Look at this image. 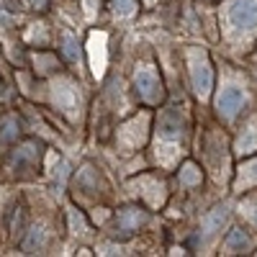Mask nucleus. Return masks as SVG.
Returning a JSON list of instances; mask_svg holds the SVG:
<instances>
[{
    "label": "nucleus",
    "mask_w": 257,
    "mask_h": 257,
    "mask_svg": "<svg viewBox=\"0 0 257 257\" xmlns=\"http://www.w3.org/2000/svg\"><path fill=\"white\" fill-rule=\"evenodd\" d=\"M64 54H67L70 59H75V41L72 39H64Z\"/></svg>",
    "instance_id": "19"
},
{
    "label": "nucleus",
    "mask_w": 257,
    "mask_h": 257,
    "mask_svg": "<svg viewBox=\"0 0 257 257\" xmlns=\"http://www.w3.org/2000/svg\"><path fill=\"white\" fill-rule=\"evenodd\" d=\"M144 221H147V213H144L139 206H123V208L116 213V231H121L123 237H126V234L137 231Z\"/></svg>",
    "instance_id": "9"
},
{
    "label": "nucleus",
    "mask_w": 257,
    "mask_h": 257,
    "mask_svg": "<svg viewBox=\"0 0 257 257\" xmlns=\"http://www.w3.org/2000/svg\"><path fill=\"white\" fill-rule=\"evenodd\" d=\"M18 134V123H16V118H3V123H0V139L3 142H8V139H13Z\"/></svg>",
    "instance_id": "15"
},
{
    "label": "nucleus",
    "mask_w": 257,
    "mask_h": 257,
    "mask_svg": "<svg viewBox=\"0 0 257 257\" xmlns=\"http://www.w3.org/2000/svg\"><path fill=\"white\" fill-rule=\"evenodd\" d=\"M134 88H137V95L149 105H157L165 98L162 80H160V75H157V70L152 67V64H142V67L134 72Z\"/></svg>",
    "instance_id": "4"
},
{
    "label": "nucleus",
    "mask_w": 257,
    "mask_h": 257,
    "mask_svg": "<svg viewBox=\"0 0 257 257\" xmlns=\"http://www.w3.org/2000/svg\"><path fill=\"white\" fill-rule=\"evenodd\" d=\"M26 8H31V11H39V13H44L47 8H49V0H21Z\"/></svg>",
    "instance_id": "17"
},
{
    "label": "nucleus",
    "mask_w": 257,
    "mask_h": 257,
    "mask_svg": "<svg viewBox=\"0 0 257 257\" xmlns=\"http://www.w3.org/2000/svg\"><path fill=\"white\" fill-rule=\"evenodd\" d=\"M132 188H134V193H139L142 198H147L149 201V206H160L162 201H165V183L160 180V178H155V175H142V178H137L134 183H132Z\"/></svg>",
    "instance_id": "6"
},
{
    "label": "nucleus",
    "mask_w": 257,
    "mask_h": 257,
    "mask_svg": "<svg viewBox=\"0 0 257 257\" xmlns=\"http://www.w3.org/2000/svg\"><path fill=\"white\" fill-rule=\"evenodd\" d=\"M36 62L41 64V67H39V72H41V75H47V72H52V70L57 67V59H54L52 54H39V57H36Z\"/></svg>",
    "instance_id": "16"
},
{
    "label": "nucleus",
    "mask_w": 257,
    "mask_h": 257,
    "mask_svg": "<svg viewBox=\"0 0 257 257\" xmlns=\"http://www.w3.org/2000/svg\"><path fill=\"white\" fill-rule=\"evenodd\" d=\"M111 8L118 16H134L137 13V0H111Z\"/></svg>",
    "instance_id": "14"
},
{
    "label": "nucleus",
    "mask_w": 257,
    "mask_h": 257,
    "mask_svg": "<svg viewBox=\"0 0 257 257\" xmlns=\"http://www.w3.org/2000/svg\"><path fill=\"white\" fill-rule=\"evenodd\" d=\"M237 152L239 155H249V152H257V118H252L237 139Z\"/></svg>",
    "instance_id": "11"
},
{
    "label": "nucleus",
    "mask_w": 257,
    "mask_h": 257,
    "mask_svg": "<svg viewBox=\"0 0 257 257\" xmlns=\"http://www.w3.org/2000/svg\"><path fill=\"white\" fill-rule=\"evenodd\" d=\"M249 247V237L242 231V229H231L229 239L224 242V254H234V252H242Z\"/></svg>",
    "instance_id": "13"
},
{
    "label": "nucleus",
    "mask_w": 257,
    "mask_h": 257,
    "mask_svg": "<svg viewBox=\"0 0 257 257\" xmlns=\"http://www.w3.org/2000/svg\"><path fill=\"white\" fill-rule=\"evenodd\" d=\"M144 3H147V6H152V3H155V0H144Z\"/></svg>",
    "instance_id": "20"
},
{
    "label": "nucleus",
    "mask_w": 257,
    "mask_h": 257,
    "mask_svg": "<svg viewBox=\"0 0 257 257\" xmlns=\"http://www.w3.org/2000/svg\"><path fill=\"white\" fill-rule=\"evenodd\" d=\"M147 128H149V116L142 113V116H134L128 123L121 126V132H118V139L123 142L126 149H139L147 139Z\"/></svg>",
    "instance_id": "5"
},
{
    "label": "nucleus",
    "mask_w": 257,
    "mask_h": 257,
    "mask_svg": "<svg viewBox=\"0 0 257 257\" xmlns=\"http://www.w3.org/2000/svg\"><path fill=\"white\" fill-rule=\"evenodd\" d=\"M188 72H190V82H193L196 95L208 98L213 88V70H211L208 54L203 49H188Z\"/></svg>",
    "instance_id": "3"
},
{
    "label": "nucleus",
    "mask_w": 257,
    "mask_h": 257,
    "mask_svg": "<svg viewBox=\"0 0 257 257\" xmlns=\"http://www.w3.org/2000/svg\"><path fill=\"white\" fill-rule=\"evenodd\" d=\"M244 103V93L237 88V85H229V88H224L219 95H216V111L221 118H234L239 113Z\"/></svg>",
    "instance_id": "8"
},
{
    "label": "nucleus",
    "mask_w": 257,
    "mask_h": 257,
    "mask_svg": "<svg viewBox=\"0 0 257 257\" xmlns=\"http://www.w3.org/2000/svg\"><path fill=\"white\" fill-rule=\"evenodd\" d=\"M224 29L226 36L242 41L257 31V0H229L224 8Z\"/></svg>",
    "instance_id": "2"
},
{
    "label": "nucleus",
    "mask_w": 257,
    "mask_h": 257,
    "mask_svg": "<svg viewBox=\"0 0 257 257\" xmlns=\"http://www.w3.org/2000/svg\"><path fill=\"white\" fill-rule=\"evenodd\" d=\"M178 180H180L185 188H196V185H201L203 173H201V167H198V165L185 162V165L180 167V173H178Z\"/></svg>",
    "instance_id": "12"
},
{
    "label": "nucleus",
    "mask_w": 257,
    "mask_h": 257,
    "mask_svg": "<svg viewBox=\"0 0 257 257\" xmlns=\"http://www.w3.org/2000/svg\"><path fill=\"white\" fill-rule=\"evenodd\" d=\"M257 185V157L254 160H249V162H244L242 167H239V173H237V178H234V190H249V188H254Z\"/></svg>",
    "instance_id": "10"
},
{
    "label": "nucleus",
    "mask_w": 257,
    "mask_h": 257,
    "mask_svg": "<svg viewBox=\"0 0 257 257\" xmlns=\"http://www.w3.org/2000/svg\"><path fill=\"white\" fill-rule=\"evenodd\" d=\"M244 208H247V216H249V219L257 224V196H254V198H247Z\"/></svg>",
    "instance_id": "18"
},
{
    "label": "nucleus",
    "mask_w": 257,
    "mask_h": 257,
    "mask_svg": "<svg viewBox=\"0 0 257 257\" xmlns=\"http://www.w3.org/2000/svg\"><path fill=\"white\" fill-rule=\"evenodd\" d=\"M183 137H185V121L180 118V111L165 108L160 116V128H157V160L162 165L175 162Z\"/></svg>",
    "instance_id": "1"
},
{
    "label": "nucleus",
    "mask_w": 257,
    "mask_h": 257,
    "mask_svg": "<svg viewBox=\"0 0 257 257\" xmlns=\"http://www.w3.org/2000/svg\"><path fill=\"white\" fill-rule=\"evenodd\" d=\"M39 160H41V144L36 139H29L24 142L16 152L11 155V165L16 170H36L39 167Z\"/></svg>",
    "instance_id": "7"
}]
</instances>
